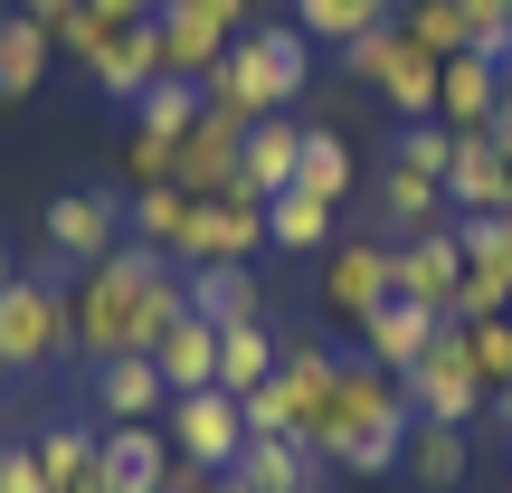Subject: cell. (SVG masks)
Wrapping results in <instances>:
<instances>
[{
  "mask_svg": "<svg viewBox=\"0 0 512 493\" xmlns=\"http://www.w3.org/2000/svg\"><path fill=\"white\" fill-rule=\"evenodd\" d=\"M181 313H190V266L162 256V247H133V238L67 285V332H76V361L86 370L152 351Z\"/></svg>",
  "mask_w": 512,
  "mask_h": 493,
  "instance_id": "cell-1",
  "label": "cell"
},
{
  "mask_svg": "<svg viewBox=\"0 0 512 493\" xmlns=\"http://www.w3.org/2000/svg\"><path fill=\"white\" fill-rule=\"evenodd\" d=\"M408 437H418L408 380L351 351V361H342V399H332L323 465H342V475H399V465H408Z\"/></svg>",
  "mask_w": 512,
  "mask_h": 493,
  "instance_id": "cell-2",
  "label": "cell"
},
{
  "mask_svg": "<svg viewBox=\"0 0 512 493\" xmlns=\"http://www.w3.org/2000/svg\"><path fill=\"white\" fill-rule=\"evenodd\" d=\"M313 86V38L294 29V19H256L238 48L219 57V76H209V105H228L238 124H275V114H294V95Z\"/></svg>",
  "mask_w": 512,
  "mask_h": 493,
  "instance_id": "cell-3",
  "label": "cell"
},
{
  "mask_svg": "<svg viewBox=\"0 0 512 493\" xmlns=\"http://www.w3.org/2000/svg\"><path fill=\"white\" fill-rule=\"evenodd\" d=\"M67 285H76V275L57 266V256H29L19 285L0 294V389H19L29 370H48V361H67V351H76V332H67Z\"/></svg>",
  "mask_w": 512,
  "mask_h": 493,
  "instance_id": "cell-4",
  "label": "cell"
},
{
  "mask_svg": "<svg viewBox=\"0 0 512 493\" xmlns=\"http://www.w3.org/2000/svg\"><path fill=\"white\" fill-rule=\"evenodd\" d=\"M171 256H181V266H256V256H266V200H256L247 181L190 200V228H181Z\"/></svg>",
  "mask_w": 512,
  "mask_h": 493,
  "instance_id": "cell-5",
  "label": "cell"
},
{
  "mask_svg": "<svg viewBox=\"0 0 512 493\" xmlns=\"http://www.w3.org/2000/svg\"><path fill=\"white\" fill-rule=\"evenodd\" d=\"M342 67L361 76V86H380V105L399 114V124H437V57L408 48L399 19H389V29H370L361 48H342Z\"/></svg>",
  "mask_w": 512,
  "mask_h": 493,
  "instance_id": "cell-6",
  "label": "cell"
},
{
  "mask_svg": "<svg viewBox=\"0 0 512 493\" xmlns=\"http://www.w3.org/2000/svg\"><path fill=\"white\" fill-rule=\"evenodd\" d=\"M399 380H408V408H418L427 427H475L484 418V380H475V351H465L456 323H437V342H427Z\"/></svg>",
  "mask_w": 512,
  "mask_h": 493,
  "instance_id": "cell-7",
  "label": "cell"
},
{
  "mask_svg": "<svg viewBox=\"0 0 512 493\" xmlns=\"http://www.w3.org/2000/svg\"><path fill=\"white\" fill-rule=\"evenodd\" d=\"M162 437H171V456L181 465H200V475H238V456H247V408L228 399V389H200V399H171L162 408Z\"/></svg>",
  "mask_w": 512,
  "mask_h": 493,
  "instance_id": "cell-8",
  "label": "cell"
},
{
  "mask_svg": "<svg viewBox=\"0 0 512 493\" xmlns=\"http://www.w3.org/2000/svg\"><path fill=\"white\" fill-rule=\"evenodd\" d=\"M389 294H399V304H418V313H437V323H456V304H465L456 219L427 228V238H399V247H389Z\"/></svg>",
  "mask_w": 512,
  "mask_h": 493,
  "instance_id": "cell-9",
  "label": "cell"
},
{
  "mask_svg": "<svg viewBox=\"0 0 512 493\" xmlns=\"http://www.w3.org/2000/svg\"><path fill=\"white\" fill-rule=\"evenodd\" d=\"M114 247H124V190H57L48 200V247L38 256H57L67 275H86V266H105Z\"/></svg>",
  "mask_w": 512,
  "mask_h": 493,
  "instance_id": "cell-10",
  "label": "cell"
},
{
  "mask_svg": "<svg viewBox=\"0 0 512 493\" xmlns=\"http://www.w3.org/2000/svg\"><path fill=\"white\" fill-rule=\"evenodd\" d=\"M313 285H323V313H332V323H351V332H361L370 313L389 304V238H332Z\"/></svg>",
  "mask_w": 512,
  "mask_h": 493,
  "instance_id": "cell-11",
  "label": "cell"
},
{
  "mask_svg": "<svg viewBox=\"0 0 512 493\" xmlns=\"http://www.w3.org/2000/svg\"><path fill=\"white\" fill-rule=\"evenodd\" d=\"M152 29H162V67L190 76V86H209V76H219V57L238 48V29H228L209 0H162V10H152Z\"/></svg>",
  "mask_w": 512,
  "mask_h": 493,
  "instance_id": "cell-12",
  "label": "cell"
},
{
  "mask_svg": "<svg viewBox=\"0 0 512 493\" xmlns=\"http://www.w3.org/2000/svg\"><path fill=\"white\" fill-rule=\"evenodd\" d=\"M238 152H247V124L228 105H209L200 124L171 143V190H190V200H209V190H228L238 181Z\"/></svg>",
  "mask_w": 512,
  "mask_h": 493,
  "instance_id": "cell-13",
  "label": "cell"
},
{
  "mask_svg": "<svg viewBox=\"0 0 512 493\" xmlns=\"http://www.w3.org/2000/svg\"><path fill=\"white\" fill-rule=\"evenodd\" d=\"M162 408H171V389H162V370H152V351L86 370V418L95 427H162Z\"/></svg>",
  "mask_w": 512,
  "mask_h": 493,
  "instance_id": "cell-14",
  "label": "cell"
},
{
  "mask_svg": "<svg viewBox=\"0 0 512 493\" xmlns=\"http://www.w3.org/2000/svg\"><path fill=\"white\" fill-rule=\"evenodd\" d=\"M456 247H465V313H512V219L484 209V219H456Z\"/></svg>",
  "mask_w": 512,
  "mask_h": 493,
  "instance_id": "cell-15",
  "label": "cell"
},
{
  "mask_svg": "<svg viewBox=\"0 0 512 493\" xmlns=\"http://www.w3.org/2000/svg\"><path fill=\"white\" fill-rule=\"evenodd\" d=\"M95 475H105V493H162L181 475V456H171L162 427H105L95 437Z\"/></svg>",
  "mask_w": 512,
  "mask_h": 493,
  "instance_id": "cell-16",
  "label": "cell"
},
{
  "mask_svg": "<svg viewBox=\"0 0 512 493\" xmlns=\"http://www.w3.org/2000/svg\"><path fill=\"white\" fill-rule=\"evenodd\" d=\"M446 209H456V219H484V209H503V219H512V152L494 143V133H456Z\"/></svg>",
  "mask_w": 512,
  "mask_h": 493,
  "instance_id": "cell-17",
  "label": "cell"
},
{
  "mask_svg": "<svg viewBox=\"0 0 512 493\" xmlns=\"http://www.w3.org/2000/svg\"><path fill=\"white\" fill-rule=\"evenodd\" d=\"M494 95H503V57H484V48L446 57L437 67V124L446 133H484L494 124Z\"/></svg>",
  "mask_w": 512,
  "mask_h": 493,
  "instance_id": "cell-18",
  "label": "cell"
},
{
  "mask_svg": "<svg viewBox=\"0 0 512 493\" xmlns=\"http://www.w3.org/2000/svg\"><path fill=\"white\" fill-rule=\"evenodd\" d=\"M152 370H162V389H171V399H200V389H219V323L181 313V323L152 342Z\"/></svg>",
  "mask_w": 512,
  "mask_h": 493,
  "instance_id": "cell-19",
  "label": "cell"
},
{
  "mask_svg": "<svg viewBox=\"0 0 512 493\" xmlns=\"http://www.w3.org/2000/svg\"><path fill=\"white\" fill-rule=\"evenodd\" d=\"M162 76H171V67H162V29L143 19V29H124V38L105 48V67H95L86 86L105 95V105H124V114H133V105H143L152 86H162Z\"/></svg>",
  "mask_w": 512,
  "mask_h": 493,
  "instance_id": "cell-20",
  "label": "cell"
},
{
  "mask_svg": "<svg viewBox=\"0 0 512 493\" xmlns=\"http://www.w3.org/2000/svg\"><path fill=\"white\" fill-rule=\"evenodd\" d=\"M304 133H313V124H294V114H275V124H247L238 181L256 190V200H285V190H294V171H304Z\"/></svg>",
  "mask_w": 512,
  "mask_h": 493,
  "instance_id": "cell-21",
  "label": "cell"
},
{
  "mask_svg": "<svg viewBox=\"0 0 512 493\" xmlns=\"http://www.w3.org/2000/svg\"><path fill=\"white\" fill-rule=\"evenodd\" d=\"M446 219H456V209H446V181L380 162V228H389V247H399V238H427V228H446Z\"/></svg>",
  "mask_w": 512,
  "mask_h": 493,
  "instance_id": "cell-22",
  "label": "cell"
},
{
  "mask_svg": "<svg viewBox=\"0 0 512 493\" xmlns=\"http://www.w3.org/2000/svg\"><path fill=\"white\" fill-rule=\"evenodd\" d=\"M190 313L219 323V332L266 323V285H256V266H190Z\"/></svg>",
  "mask_w": 512,
  "mask_h": 493,
  "instance_id": "cell-23",
  "label": "cell"
},
{
  "mask_svg": "<svg viewBox=\"0 0 512 493\" xmlns=\"http://www.w3.org/2000/svg\"><path fill=\"white\" fill-rule=\"evenodd\" d=\"M95 437H105L95 418H48V427H29V456H38V475H48V493L95 484Z\"/></svg>",
  "mask_w": 512,
  "mask_h": 493,
  "instance_id": "cell-24",
  "label": "cell"
},
{
  "mask_svg": "<svg viewBox=\"0 0 512 493\" xmlns=\"http://www.w3.org/2000/svg\"><path fill=\"white\" fill-rule=\"evenodd\" d=\"M228 484L238 493H323V456H304L294 437H256Z\"/></svg>",
  "mask_w": 512,
  "mask_h": 493,
  "instance_id": "cell-25",
  "label": "cell"
},
{
  "mask_svg": "<svg viewBox=\"0 0 512 493\" xmlns=\"http://www.w3.org/2000/svg\"><path fill=\"white\" fill-rule=\"evenodd\" d=\"M48 67H57V38L38 29L29 10H10V19H0V105L38 95V86H48Z\"/></svg>",
  "mask_w": 512,
  "mask_h": 493,
  "instance_id": "cell-26",
  "label": "cell"
},
{
  "mask_svg": "<svg viewBox=\"0 0 512 493\" xmlns=\"http://www.w3.org/2000/svg\"><path fill=\"white\" fill-rule=\"evenodd\" d=\"M351 342H361V361H380V370H408L427 342H437V313H418V304H399V294H389V304L370 313V323L351 332Z\"/></svg>",
  "mask_w": 512,
  "mask_h": 493,
  "instance_id": "cell-27",
  "label": "cell"
},
{
  "mask_svg": "<svg viewBox=\"0 0 512 493\" xmlns=\"http://www.w3.org/2000/svg\"><path fill=\"white\" fill-rule=\"evenodd\" d=\"M389 19H399V0H294V29H304L313 48H361Z\"/></svg>",
  "mask_w": 512,
  "mask_h": 493,
  "instance_id": "cell-28",
  "label": "cell"
},
{
  "mask_svg": "<svg viewBox=\"0 0 512 493\" xmlns=\"http://www.w3.org/2000/svg\"><path fill=\"white\" fill-rule=\"evenodd\" d=\"M332 219H342L332 200L285 190V200H266V247H275V256H323V247H332Z\"/></svg>",
  "mask_w": 512,
  "mask_h": 493,
  "instance_id": "cell-29",
  "label": "cell"
},
{
  "mask_svg": "<svg viewBox=\"0 0 512 493\" xmlns=\"http://www.w3.org/2000/svg\"><path fill=\"white\" fill-rule=\"evenodd\" d=\"M275 361H285L275 323H238V332H219V389H228V399L266 389V380H275Z\"/></svg>",
  "mask_w": 512,
  "mask_h": 493,
  "instance_id": "cell-30",
  "label": "cell"
},
{
  "mask_svg": "<svg viewBox=\"0 0 512 493\" xmlns=\"http://www.w3.org/2000/svg\"><path fill=\"white\" fill-rule=\"evenodd\" d=\"M399 29H408V48L437 57V67L475 48V29H465V0H399Z\"/></svg>",
  "mask_w": 512,
  "mask_h": 493,
  "instance_id": "cell-31",
  "label": "cell"
},
{
  "mask_svg": "<svg viewBox=\"0 0 512 493\" xmlns=\"http://www.w3.org/2000/svg\"><path fill=\"white\" fill-rule=\"evenodd\" d=\"M181 228H190V190H171V181L162 190H124V238L133 247H162L171 256V247H181Z\"/></svg>",
  "mask_w": 512,
  "mask_h": 493,
  "instance_id": "cell-32",
  "label": "cell"
},
{
  "mask_svg": "<svg viewBox=\"0 0 512 493\" xmlns=\"http://www.w3.org/2000/svg\"><path fill=\"white\" fill-rule=\"evenodd\" d=\"M200 114H209V86H190V76H162V86H152L143 105L124 114V124H133V133H162V143H181Z\"/></svg>",
  "mask_w": 512,
  "mask_h": 493,
  "instance_id": "cell-33",
  "label": "cell"
},
{
  "mask_svg": "<svg viewBox=\"0 0 512 493\" xmlns=\"http://www.w3.org/2000/svg\"><path fill=\"white\" fill-rule=\"evenodd\" d=\"M465 351H475V380H484V408L512 399V313H465Z\"/></svg>",
  "mask_w": 512,
  "mask_h": 493,
  "instance_id": "cell-34",
  "label": "cell"
},
{
  "mask_svg": "<svg viewBox=\"0 0 512 493\" xmlns=\"http://www.w3.org/2000/svg\"><path fill=\"white\" fill-rule=\"evenodd\" d=\"M351 181H361V171H351V143H342L332 124H313V133H304V171H294V190H313V200L342 209V200H351Z\"/></svg>",
  "mask_w": 512,
  "mask_h": 493,
  "instance_id": "cell-35",
  "label": "cell"
},
{
  "mask_svg": "<svg viewBox=\"0 0 512 493\" xmlns=\"http://www.w3.org/2000/svg\"><path fill=\"white\" fill-rule=\"evenodd\" d=\"M399 475L427 484V493L465 484V427H427V418H418V437H408V465H399Z\"/></svg>",
  "mask_w": 512,
  "mask_h": 493,
  "instance_id": "cell-36",
  "label": "cell"
},
{
  "mask_svg": "<svg viewBox=\"0 0 512 493\" xmlns=\"http://www.w3.org/2000/svg\"><path fill=\"white\" fill-rule=\"evenodd\" d=\"M133 29H143V19H133ZM48 38H57V57H67V67H86V76H95V67H105V48H114V38H124V29H114L105 10H86V0H76V10L57 19Z\"/></svg>",
  "mask_w": 512,
  "mask_h": 493,
  "instance_id": "cell-37",
  "label": "cell"
},
{
  "mask_svg": "<svg viewBox=\"0 0 512 493\" xmlns=\"http://www.w3.org/2000/svg\"><path fill=\"white\" fill-rule=\"evenodd\" d=\"M389 162H399V171H427V181H446V171H456V133H446V124H399Z\"/></svg>",
  "mask_w": 512,
  "mask_h": 493,
  "instance_id": "cell-38",
  "label": "cell"
},
{
  "mask_svg": "<svg viewBox=\"0 0 512 493\" xmlns=\"http://www.w3.org/2000/svg\"><path fill=\"white\" fill-rule=\"evenodd\" d=\"M171 181V143L162 133H124V190H162Z\"/></svg>",
  "mask_w": 512,
  "mask_h": 493,
  "instance_id": "cell-39",
  "label": "cell"
},
{
  "mask_svg": "<svg viewBox=\"0 0 512 493\" xmlns=\"http://www.w3.org/2000/svg\"><path fill=\"white\" fill-rule=\"evenodd\" d=\"M465 29H475L484 57H512V10L503 0H465Z\"/></svg>",
  "mask_w": 512,
  "mask_h": 493,
  "instance_id": "cell-40",
  "label": "cell"
},
{
  "mask_svg": "<svg viewBox=\"0 0 512 493\" xmlns=\"http://www.w3.org/2000/svg\"><path fill=\"white\" fill-rule=\"evenodd\" d=\"M0 493H48V475H38L29 437H0Z\"/></svg>",
  "mask_w": 512,
  "mask_h": 493,
  "instance_id": "cell-41",
  "label": "cell"
},
{
  "mask_svg": "<svg viewBox=\"0 0 512 493\" xmlns=\"http://www.w3.org/2000/svg\"><path fill=\"white\" fill-rule=\"evenodd\" d=\"M484 133H494V143L512 152V57H503V95H494V124H484Z\"/></svg>",
  "mask_w": 512,
  "mask_h": 493,
  "instance_id": "cell-42",
  "label": "cell"
},
{
  "mask_svg": "<svg viewBox=\"0 0 512 493\" xmlns=\"http://www.w3.org/2000/svg\"><path fill=\"white\" fill-rule=\"evenodd\" d=\"M86 10H105L114 29H133V19H152V10H162V0H86Z\"/></svg>",
  "mask_w": 512,
  "mask_h": 493,
  "instance_id": "cell-43",
  "label": "cell"
},
{
  "mask_svg": "<svg viewBox=\"0 0 512 493\" xmlns=\"http://www.w3.org/2000/svg\"><path fill=\"white\" fill-rule=\"evenodd\" d=\"M19 285V256H10V238H0V294H10Z\"/></svg>",
  "mask_w": 512,
  "mask_h": 493,
  "instance_id": "cell-44",
  "label": "cell"
},
{
  "mask_svg": "<svg viewBox=\"0 0 512 493\" xmlns=\"http://www.w3.org/2000/svg\"><path fill=\"white\" fill-rule=\"evenodd\" d=\"M484 418H503V427H512V399H494V408H484Z\"/></svg>",
  "mask_w": 512,
  "mask_h": 493,
  "instance_id": "cell-45",
  "label": "cell"
},
{
  "mask_svg": "<svg viewBox=\"0 0 512 493\" xmlns=\"http://www.w3.org/2000/svg\"><path fill=\"white\" fill-rule=\"evenodd\" d=\"M200 493H238V484H228V475H209V484H200Z\"/></svg>",
  "mask_w": 512,
  "mask_h": 493,
  "instance_id": "cell-46",
  "label": "cell"
},
{
  "mask_svg": "<svg viewBox=\"0 0 512 493\" xmlns=\"http://www.w3.org/2000/svg\"><path fill=\"white\" fill-rule=\"evenodd\" d=\"M10 10H19V0H0V19H10Z\"/></svg>",
  "mask_w": 512,
  "mask_h": 493,
  "instance_id": "cell-47",
  "label": "cell"
},
{
  "mask_svg": "<svg viewBox=\"0 0 512 493\" xmlns=\"http://www.w3.org/2000/svg\"><path fill=\"white\" fill-rule=\"evenodd\" d=\"M503 475H512V456H503Z\"/></svg>",
  "mask_w": 512,
  "mask_h": 493,
  "instance_id": "cell-48",
  "label": "cell"
}]
</instances>
